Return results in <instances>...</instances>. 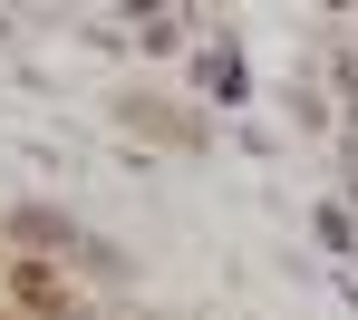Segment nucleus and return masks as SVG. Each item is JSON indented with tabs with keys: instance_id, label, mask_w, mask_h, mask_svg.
<instances>
[{
	"instance_id": "f257e3e1",
	"label": "nucleus",
	"mask_w": 358,
	"mask_h": 320,
	"mask_svg": "<svg viewBox=\"0 0 358 320\" xmlns=\"http://www.w3.org/2000/svg\"><path fill=\"white\" fill-rule=\"evenodd\" d=\"M10 291H20L29 311H59V281H49V262H20V272H10Z\"/></svg>"
}]
</instances>
